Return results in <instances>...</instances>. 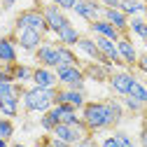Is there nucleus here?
Here are the masks:
<instances>
[{
	"instance_id": "obj_1",
	"label": "nucleus",
	"mask_w": 147,
	"mask_h": 147,
	"mask_svg": "<svg viewBox=\"0 0 147 147\" xmlns=\"http://www.w3.org/2000/svg\"><path fill=\"white\" fill-rule=\"evenodd\" d=\"M82 121L86 124L89 133H96V131H105V128L117 126L121 119L112 112L107 100H86L82 107Z\"/></svg>"
},
{
	"instance_id": "obj_2",
	"label": "nucleus",
	"mask_w": 147,
	"mask_h": 147,
	"mask_svg": "<svg viewBox=\"0 0 147 147\" xmlns=\"http://www.w3.org/2000/svg\"><path fill=\"white\" fill-rule=\"evenodd\" d=\"M59 89V86H56ZM56 89H45V86H30L24 91L21 96V105L26 112H47L56 105Z\"/></svg>"
},
{
	"instance_id": "obj_3",
	"label": "nucleus",
	"mask_w": 147,
	"mask_h": 147,
	"mask_svg": "<svg viewBox=\"0 0 147 147\" xmlns=\"http://www.w3.org/2000/svg\"><path fill=\"white\" fill-rule=\"evenodd\" d=\"M21 28H33V30H38L42 35L49 33V26H47V19H45V14L40 7H28L24 12L16 14V19H14V30H21Z\"/></svg>"
},
{
	"instance_id": "obj_4",
	"label": "nucleus",
	"mask_w": 147,
	"mask_h": 147,
	"mask_svg": "<svg viewBox=\"0 0 147 147\" xmlns=\"http://www.w3.org/2000/svg\"><path fill=\"white\" fill-rule=\"evenodd\" d=\"M54 70H56V77H59V84H61V86L84 91L86 77H84L82 65H59V68H54Z\"/></svg>"
},
{
	"instance_id": "obj_5",
	"label": "nucleus",
	"mask_w": 147,
	"mask_h": 147,
	"mask_svg": "<svg viewBox=\"0 0 147 147\" xmlns=\"http://www.w3.org/2000/svg\"><path fill=\"white\" fill-rule=\"evenodd\" d=\"M110 89H112V94L124 98L131 94V86L136 82V75L133 72H128V70H112V75H110Z\"/></svg>"
},
{
	"instance_id": "obj_6",
	"label": "nucleus",
	"mask_w": 147,
	"mask_h": 147,
	"mask_svg": "<svg viewBox=\"0 0 147 147\" xmlns=\"http://www.w3.org/2000/svg\"><path fill=\"white\" fill-rule=\"evenodd\" d=\"M40 9L45 14V19H47V26H49V33H59L68 21V16H65V9H61L59 5H51V3H40Z\"/></svg>"
},
{
	"instance_id": "obj_7",
	"label": "nucleus",
	"mask_w": 147,
	"mask_h": 147,
	"mask_svg": "<svg viewBox=\"0 0 147 147\" xmlns=\"http://www.w3.org/2000/svg\"><path fill=\"white\" fill-rule=\"evenodd\" d=\"M35 61H38V65H45V68H59L61 65L59 42H42L35 49Z\"/></svg>"
},
{
	"instance_id": "obj_8",
	"label": "nucleus",
	"mask_w": 147,
	"mask_h": 147,
	"mask_svg": "<svg viewBox=\"0 0 147 147\" xmlns=\"http://www.w3.org/2000/svg\"><path fill=\"white\" fill-rule=\"evenodd\" d=\"M14 38H16V45H19V49L30 51V54H35V49H38V47L45 42V35L38 33V30H33V28L14 30Z\"/></svg>"
},
{
	"instance_id": "obj_9",
	"label": "nucleus",
	"mask_w": 147,
	"mask_h": 147,
	"mask_svg": "<svg viewBox=\"0 0 147 147\" xmlns=\"http://www.w3.org/2000/svg\"><path fill=\"white\" fill-rule=\"evenodd\" d=\"M72 12H75L80 19L91 24V21H96V19L103 16V5L98 3V0H77L75 7H72Z\"/></svg>"
},
{
	"instance_id": "obj_10",
	"label": "nucleus",
	"mask_w": 147,
	"mask_h": 147,
	"mask_svg": "<svg viewBox=\"0 0 147 147\" xmlns=\"http://www.w3.org/2000/svg\"><path fill=\"white\" fill-rule=\"evenodd\" d=\"M56 103H68L72 107L82 110L84 103H86V94L80 89H68V86H59L56 89Z\"/></svg>"
},
{
	"instance_id": "obj_11",
	"label": "nucleus",
	"mask_w": 147,
	"mask_h": 147,
	"mask_svg": "<svg viewBox=\"0 0 147 147\" xmlns=\"http://www.w3.org/2000/svg\"><path fill=\"white\" fill-rule=\"evenodd\" d=\"M117 49H119V56H121L124 65L136 68V63H138V49H136V45L131 42L128 33H126V35H121V38L117 40Z\"/></svg>"
},
{
	"instance_id": "obj_12",
	"label": "nucleus",
	"mask_w": 147,
	"mask_h": 147,
	"mask_svg": "<svg viewBox=\"0 0 147 147\" xmlns=\"http://www.w3.org/2000/svg\"><path fill=\"white\" fill-rule=\"evenodd\" d=\"M33 84H35V86H45V89H56V86H59L56 70H54V68H45V65H38V68L33 70Z\"/></svg>"
},
{
	"instance_id": "obj_13",
	"label": "nucleus",
	"mask_w": 147,
	"mask_h": 147,
	"mask_svg": "<svg viewBox=\"0 0 147 147\" xmlns=\"http://www.w3.org/2000/svg\"><path fill=\"white\" fill-rule=\"evenodd\" d=\"M94 40H96V45H98L100 54H105V56H107L110 61H112L115 65L124 68V61H121V56H119V49H117V42H115V40L103 38V35H94Z\"/></svg>"
},
{
	"instance_id": "obj_14",
	"label": "nucleus",
	"mask_w": 147,
	"mask_h": 147,
	"mask_svg": "<svg viewBox=\"0 0 147 147\" xmlns=\"http://www.w3.org/2000/svg\"><path fill=\"white\" fill-rule=\"evenodd\" d=\"M103 19L110 21V24H112L121 35L128 33V16H126L119 7H103Z\"/></svg>"
},
{
	"instance_id": "obj_15",
	"label": "nucleus",
	"mask_w": 147,
	"mask_h": 147,
	"mask_svg": "<svg viewBox=\"0 0 147 147\" xmlns=\"http://www.w3.org/2000/svg\"><path fill=\"white\" fill-rule=\"evenodd\" d=\"M16 38L14 35H5L0 38V63H16Z\"/></svg>"
},
{
	"instance_id": "obj_16",
	"label": "nucleus",
	"mask_w": 147,
	"mask_h": 147,
	"mask_svg": "<svg viewBox=\"0 0 147 147\" xmlns=\"http://www.w3.org/2000/svg\"><path fill=\"white\" fill-rule=\"evenodd\" d=\"M89 30L94 33V35H103V38H110V40H115V42L121 38V33H119L112 24H110V21H105L103 16H100V19H96V21H91V24H89Z\"/></svg>"
},
{
	"instance_id": "obj_17",
	"label": "nucleus",
	"mask_w": 147,
	"mask_h": 147,
	"mask_svg": "<svg viewBox=\"0 0 147 147\" xmlns=\"http://www.w3.org/2000/svg\"><path fill=\"white\" fill-rule=\"evenodd\" d=\"M84 77L86 80H94V82H107L110 80V75H112V68H105L103 63H86L84 68Z\"/></svg>"
},
{
	"instance_id": "obj_18",
	"label": "nucleus",
	"mask_w": 147,
	"mask_h": 147,
	"mask_svg": "<svg viewBox=\"0 0 147 147\" xmlns=\"http://www.w3.org/2000/svg\"><path fill=\"white\" fill-rule=\"evenodd\" d=\"M56 38H59V42L65 45V47H75V45L80 42V38H82V33L72 26V24H65V26L56 33Z\"/></svg>"
},
{
	"instance_id": "obj_19",
	"label": "nucleus",
	"mask_w": 147,
	"mask_h": 147,
	"mask_svg": "<svg viewBox=\"0 0 147 147\" xmlns=\"http://www.w3.org/2000/svg\"><path fill=\"white\" fill-rule=\"evenodd\" d=\"M19 105H21V96H9V98H3V100H0V115L14 119L16 115H19Z\"/></svg>"
},
{
	"instance_id": "obj_20",
	"label": "nucleus",
	"mask_w": 147,
	"mask_h": 147,
	"mask_svg": "<svg viewBox=\"0 0 147 147\" xmlns=\"http://www.w3.org/2000/svg\"><path fill=\"white\" fill-rule=\"evenodd\" d=\"M33 70H35V68L16 61V63H12V77H14V82H19V84L33 82Z\"/></svg>"
},
{
	"instance_id": "obj_21",
	"label": "nucleus",
	"mask_w": 147,
	"mask_h": 147,
	"mask_svg": "<svg viewBox=\"0 0 147 147\" xmlns=\"http://www.w3.org/2000/svg\"><path fill=\"white\" fill-rule=\"evenodd\" d=\"M119 9L126 16H140V14H145L147 5H145V0H119Z\"/></svg>"
},
{
	"instance_id": "obj_22",
	"label": "nucleus",
	"mask_w": 147,
	"mask_h": 147,
	"mask_svg": "<svg viewBox=\"0 0 147 147\" xmlns=\"http://www.w3.org/2000/svg\"><path fill=\"white\" fill-rule=\"evenodd\" d=\"M128 33H133L140 40H147V21L142 16H128Z\"/></svg>"
},
{
	"instance_id": "obj_23",
	"label": "nucleus",
	"mask_w": 147,
	"mask_h": 147,
	"mask_svg": "<svg viewBox=\"0 0 147 147\" xmlns=\"http://www.w3.org/2000/svg\"><path fill=\"white\" fill-rule=\"evenodd\" d=\"M59 59H61V65H82L80 56L72 51V47H65L61 42H59Z\"/></svg>"
},
{
	"instance_id": "obj_24",
	"label": "nucleus",
	"mask_w": 147,
	"mask_h": 147,
	"mask_svg": "<svg viewBox=\"0 0 147 147\" xmlns=\"http://www.w3.org/2000/svg\"><path fill=\"white\" fill-rule=\"evenodd\" d=\"M59 124H61V119H59V115H56V112H54V107H51V110H47V112H42V117H40V126L45 128L47 133H51Z\"/></svg>"
},
{
	"instance_id": "obj_25",
	"label": "nucleus",
	"mask_w": 147,
	"mask_h": 147,
	"mask_svg": "<svg viewBox=\"0 0 147 147\" xmlns=\"http://www.w3.org/2000/svg\"><path fill=\"white\" fill-rule=\"evenodd\" d=\"M128 96H133V98H138L145 107H147V86L140 82V80H136L133 82V86H131V94H128Z\"/></svg>"
},
{
	"instance_id": "obj_26",
	"label": "nucleus",
	"mask_w": 147,
	"mask_h": 147,
	"mask_svg": "<svg viewBox=\"0 0 147 147\" xmlns=\"http://www.w3.org/2000/svg\"><path fill=\"white\" fill-rule=\"evenodd\" d=\"M12 136H14V124H12V119L0 115V138H3V140H9Z\"/></svg>"
},
{
	"instance_id": "obj_27",
	"label": "nucleus",
	"mask_w": 147,
	"mask_h": 147,
	"mask_svg": "<svg viewBox=\"0 0 147 147\" xmlns=\"http://www.w3.org/2000/svg\"><path fill=\"white\" fill-rule=\"evenodd\" d=\"M121 103H124V110H128V112H133V115H138V112L145 110V105H142L138 98H133V96H124Z\"/></svg>"
},
{
	"instance_id": "obj_28",
	"label": "nucleus",
	"mask_w": 147,
	"mask_h": 147,
	"mask_svg": "<svg viewBox=\"0 0 147 147\" xmlns=\"http://www.w3.org/2000/svg\"><path fill=\"white\" fill-rule=\"evenodd\" d=\"M72 147H100V145L96 142V138H94V136L89 133V136H84L82 140H77L75 145H72Z\"/></svg>"
},
{
	"instance_id": "obj_29",
	"label": "nucleus",
	"mask_w": 147,
	"mask_h": 147,
	"mask_svg": "<svg viewBox=\"0 0 147 147\" xmlns=\"http://www.w3.org/2000/svg\"><path fill=\"white\" fill-rule=\"evenodd\" d=\"M115 138L119 140V147H136L133 138H131V136H126V133H115Z\"/></svg>"
},
{
	"instance_id": "obj_30",
	"label": "nucleus",
	"mask_w": 147,
	"mask_h": 147,
	"mask_svg": "<svg viewBox=\"0 0 147 147\" xmlns=\"http://www.w3.org/2000/svg\"><path fill=\"white\" fill-rule=\"evenodd\" d=\"M45 3H51V5H59L61 9H72V7H75V3H77V0H45Z\"/></svg>"
},
{
	"instance_id": "obj_31",
	"label": "nucleus",
	"mask_w": 147,
	"mask_h": 147,
	"mask_svg": "<svg viewBox=\"0 0 147 147\" xmlns=\"http://www.w3.org/2000/svg\"><path fill=\"white\" fill-rule=\"evenodd\" d=\"M136 68L147 75V51H145V54H138V63H136Z\"/></svg>"
},
{
	"instance_id": "obj_32",
	"label": "nucleus",
	"mask_w": 147,
	"mask_h": 147,
	"mask_svg": "<svg viewBox=\"0 0 147 147\" xmlns=\"http://www.w3.org/2000/svg\"><path fill=\"white\" fill-rule=\"evenodd\" d=\"M100 147H119V140H117L115 136H110V138H105V140L100 142Z\"/></svg>"
},
{
	"instance_id": "obj_33",
	"label": "nucleus",
	"mask_w": 147,
	"mask_h": 147,
	"mask_svg": "<svg viewBox=\"0 0 147 147\" xmlns=\"http://www.w3.org/2000/svg\"><path fill=\"white\" fill-rule=\"evenodd\" d=\"M103 7H119V0H98Z\"/></svg>"
},
{
	"instance_id": "obj_34",
	"label": "nucleus",
	"mask_w": 147,
	"mask_h": 147,
	"mask_svg": "<svg viewBox=\"0 0 147 147\" xmlns=\"http://www.w3.org/2000/svg\"><path fill=\"white\" fill-rule=\"evenodd\" d=\"M140 147H147V126L142 128V133H140Z\"/></svg>"
},
{
	"instance_id": "obj_35",
	"label": "nucleus",
	"mask_w": 147,
	"mask_h": 147,
	"mask_svg": "<svg viewBox=\"0 0 147 147\" xmlns=\"http://www.w3.org/2000/svg\"><path fill=\"white\" fill-rule=\"evenodd\" d=\"M14 3H16V0H0V5H3V9H9V7H14Z\"/></svg>"
},
{
	"instance_id": "obj_36",
	"label": "nucleus",
	"mask_w": 147,
	"mask_h": 147,
	"mask_svg": "<svg viewBox=\"0 0 147 147\" xmlns=\"http://www.w3.org/2000/svg\"><path fill=\"white\" fill-rule=\"evenodd\" d=\"M9 147H28V145H24V142H14V145H9Z\"/></svg>"
},
{
	"instance_id": "obj_37",
	"label": "nucleus",
	"mask_w": 147,
	"mask_h": 147,
	"mask_svg": "<svg viewBox=\"0 0 147 147\" xmlns=\"http://www.w3.org/2000/svg\"><path fill=\"white\" fill-rule=\"evenodd\" d=\"M0 147H7V140H3V138H0Z\"/></svg>"
},
{
	"instance_id": "obj_38",
	"label": "nucleus",
	"mask_w": 147,
	"mask_h": 147,
	"mask_svg": "<svg viewBox=\"0 0 147 147\" xmlns=\"http://www.w3.org/2000/svg\"><path fill=\"white\" fill-rule=\"evenodd\" d=\"M142 42H145V49H147V40H142Z\"/></svg>"
},
{
	"instance_id": "obj_39",
	"label": "nucleus",
	"mask_w": 147,
	"mask_h": 147,
	"mask_svg": "<svg viewBox=\"0 0 147 147\" xmlns=\"http://www.w3.org/2000/svg\"><path fill=\"white\" fill-rule=\"evenodd\" d=\"M0 9H3V5H0Z\"/></svg>"
},
{
	"instance_id": "obj_40",
	"label": "nucleus",
	"mask_w": 147,
	"mask_h": 147,
	"mask_svg": "<svg viewBox=\"0 0 147 147\" xmlns=\"http://www.w3.org/2000/svg\"><path fill=\"white\" fill-rule=\"evenodd\" d=\"M145 5H147V0H145Z\"/></svg>"
}]
</instances>
